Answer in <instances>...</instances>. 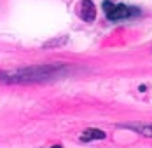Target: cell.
I'll return each mask as SVG.
<instances>
[{"mask_svg":"<svg viewBox=\"0 0 152 148\" xmlns=\"http://www.w3.org/2000/svg\"><path fill=\"white\" fill-rule=\"evenodd\" d=\"M60 70L61 66H33L12 73H0V78L9 82H33V80H44L47 77H54L56 73H60Z\"/></svg>","mask_w":152,"mask_h":148,"instance_id":"1","label":"cell"},{"mask_svg":"<svg viewBox=\"0 0 152 148\" xmlns=\"http://www.w3.org/2000/svg\"><path fill=\"white\" fill-rule=\"evenodd\" d=\"M103 12H105L107 19L108 21H121V19H129L133 16H138L140 11L137 7H131V5H124V4H112L105 0L103 2Z\"/></svg>","mask_w":152,"mask_h":148,"instance_id":"2","label":"cell"},{"mask_svg":"<svg viewBox=\"0 0 152 148\" xmlns=\"http://www.w3.org/2000/svg\"><path fill=\"white\" fill-rule=\"evenodd\" d=\"M80 17L84 21H88V23L94 21V17H96V7H94V4H93L91 0H82L80 2Z\"/></svg>","mask_w":152,"mask_h":148,"instance_id":"3","label":"cell"},{"mask_svg":"<svg viewBox=\"0 0 152 148\" xmlns=\"http://www.w3.org/2000/svg\"><path fill=\"white\" fill-rule=\"evenodd\" d=\"M122 127L133 129V131H137L138 134H143V136L152 138V124H122Z\"/></svg>","mask_w":152,"mask_h":148,"instance_id":"4","label":"cell"},{"mask_svg":"<svg viewBox=\"0 0 152 148\" xmlns=\"http://www.w3.org/2000/svg\"><path fill=\"white\" fill-rule=\"evenodd\" d=\"M107 134L102 129H86L80 134V141H91V139H103Z\"/></svg>","mask_w":152,"mask_h":148,"instance_id":"5","label":"cell"},{"mask_svg":"<svg viewBox=\"0 0 152 148\" xmlns=\"http://www.w3.org/2000/svg\"><path fill=\"white\" fill-rule=\"evenodd\" d=\"M53 148H61V147H60V145H54V147H53Z\"/></svg>","mask_w":152,"mask_h":148,"instance_id":"6","label":"cell"}]
</instances>
